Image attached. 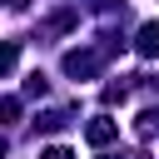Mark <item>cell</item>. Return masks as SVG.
<instances>
[{"mask_svg": "<svg viewBox=\"0 0 159 159\" xmlns=\"http://www.w3.org/2000/svg\"><path fill=\"white\" fill-rule=\"evenodd\" d=\"M114 45H99V50H65V75L70 80H89V75H99V65H104V55H109Z\"/></svg>", "mask_w": 159, "mask_h": 159, "instance_id": "obj_1", "label": "cell"}, {"mask_svg": "<svg viewBox=\"0 0 159 159\" xmlns=\"http://www.w3.org/2000/svg\"><path fill=\"white\" fill-rule=\"evenodd\" d=\"M114 134H119V124H114L109 114H94V119L84 124V139H89L94 149H104V144H114Z\"/></svg>", "mask_w": 159, "mask_h": 159, "instance_id": "obj_2", "label": "cell"}, {"mask_svg": "<svg viewBox=\"0 0 159 159\" xmlns=\"http://www.w3.org/2000/svg\"><path fill=\"white\" fill-rule=\"evenodd\" d=\"M134 50H139L144 60H154V55H159V20H144V25H139V40H134Z\"/></svg>", "mask_w": 159, "mask_h": 159, "instance_id": "obj_3", "label": "cell"}, {"mask_svg": "<svg viewBox=\"0 0 159 159\" xmlns=\"http://www.w3.org/2000/svg\"><path fill=\"white\" fill-rule=\"evenodd\" d=\"M75 20H80V10H60V15H50V20L40 25V35H60V30H70Z\"/></svg>", "mask_w": 159, "mask_h": 159, "instance_id": "obj_4", "label": "cell"}, {"mask_svg": "<svg viewBox=\"0 0 159 159\" xmlns=\"http://www.w3.org/2000/svg\"><path fill=\"white\" fill-rule=\"evenodd\" d=\"M134 134H139V139H149V134H159V109H154V104H149V109H144V114L134 119Z\"/></svg>", "mask_w": 159, "mask_h": 159, "instance_id": "obj_5", "label": "cell"}, {"mask_svg": "<svg viewBox=\"0 0 159 159\" xmlns=\"http://www.w3.org/2000/svg\"><path fill=\"white\" fill-rule=\"evenodd\" d=\"M65 124H70V114H65V109H50V114H40V119H35V129H45V134H55V129H65Z\"/></svg>", "mask_w": 159, "mask_h": 159, "instance_id": "obj_6", "label": "cell"}, {"mask_svg": "<svg viewBox=\"0 0 159 159\" xmlns=\"http://www.w3.org/2000/svg\"><path fill=\"white\" fill-rule=\"evenodd\" d=\"M124 94H129V84H104V104H119Z\"/></svg>", "mask_w": 159, "mask_h": 159, "instance_id": "obj_7", "label": "cell"}, {"mask_svg": "<svg viewBox=\"0 0 159 159\" xmlns=\"http://www.w3.org/2000/svg\"><path fill=\"white\" fill-rule=\"evenodd\" d=\"M0 114L15 119V114H20V94H5V99H0Z\"/></svg>", "mask_w": 159, "mask_h": 159, "instance_id": "obj_8", "label": "cell"}, {"mask_svg": "<svg viewBox=\"0 0 159 159\" xmlns=\"http://www.w3.org/2000/svg\"><path fill=\"white\" fill-rule=\"evenodd\" d=\"M40 159H75V154H70V149H65V144H50V149H45V154H40Z\"/></svg>", "mask_w": 159, "mask_h": 159, "instance_id": "obj_9", "label": "cell"}, {"mask_svg": "<svg viewBox=\"0 0 159 159\" xmlns=\"http://www.w3.org/2000/svg\"><path fill=\"white\" fill-rule=\"evenodd\" d=\"M104 159H114V154H104Z\"/></svg>", "mask_w": 159, "mask_h": 159, "instance_id": "obj_10", "label": "cell"}]
</instances>
